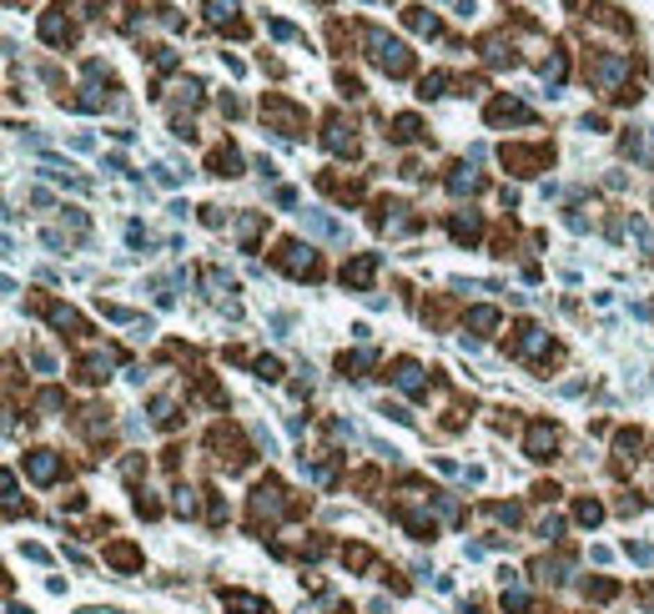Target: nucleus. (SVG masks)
Instances as JSON below:
<instances>
[{
	"mask_svg": "<svg viewBox=\"0 0 654 614\" xmlns=\"http://www.w3.org/2000/svg\"><path fill=\"white\" fill-rule=\"evenodd\" d=\"M363 40H368V56L377 60V66H383L388 76H403L408 66H413V56H408V46L403 40H393L388 31H377V26H368L363 31Z\"/></svg>",
	"mask_w": 654,
	"mask_h": 614,
	"instance_id": "nucleus-1",
	"label": "nucleus"
},
{
	"mask_svg": "<svg viewBox=\"0 0 654 614\" xmlns=\"http://www.w3.org/2000/svg\"><path fill=\"white\" fill-rule=\"evenodd\" d=\"M26 474H31L35 483H51V478L60 474V458H56L51 449H35V453H26Z\"/></svg>",
	"mask_w": 654,
	"mask_h": 614,
	"instance_id": "nucleus-2",
	"label": "nucleus"
},
{
	"mask_svg": "<svg viewBox=\"0 0 654 614\" xmlns=\"http://www.w3.org/2000/svg\"><path fill=\"white\" fill-rule=\"evenodd\" d=\"M393 383L403 388V393H413V398H418V393H428V378H423V368H418V363H408V357L393 368Z\"/></svg>",
	"mask_w": 654,
	"mask_h": 614,
	"instance_id": "nucleus-3",
	"label": "nucleus"
},
{
	"mask_svg": "<svg viewBox=\"0 0 654 614\" xmlns=\"http://www.w3.org/2000/svg\"><path fill=\"white\" fill-rule=\"evenodd\" d=\"M624 71H629V60H624V56H604L599 66H594V76H599V86H604V91H614Z\"/></svg>",
	"mask_w": 654,
	"mask_h": 614,
	"instance_id": "nucleus-4",
	"label": "nucleus"
},
{
	"mask_svg": "<svg viewBox=\"0 0 654 614\" xmlns=\"http://www.w3.org/2000/svg\"><path fill=\"white\" fill-rule=\"evenodd\" d=\"M554 449H559V433L539 423V428L529 433V458H554Z\"/></svg>",
	"mask_w": 654,
	"mask_h": 614,
	"instance_id": "nucleus-5",
	"label": "nucleus"
},
{
	"mask_svg": "<svg viewBox=\"0 0 654 614\" xmlns=\"http://www.w3.org/2000/svg\"><path fill=\"white\" fill-rule=\"evenodd\" d=\"M252 509H257V514H282V489H277V483H262L257 499H252Z\"/></svg>",
	"mask_w": 654,
	"mask_h": 614,
	"instance_id": "nucleus-6",
	"label": "nucleus"
},
{
	"mask_svg": "<svg viewBox=\"0 0 654 614\" xmlns=\"http://www.w3.org/2000/svg\"><path fill=\"white\" fill-rule=\"evenodd\" d=\"M327 146H332V152H352V126H343V116H332L327 121Z\"/></svg>",
	"mask_w": 654,
	"mask_h": 614,
	"instance_id": "nucleus-7",
	"label": "nucleus"
},
{
	"mask_svg": "<svg viewBox=\"0 0 654 614\" xmlns=\"http://www.w3.org/2000/svg\"><path fill=\"white\" fill-rule=\"evenodd\" d=\"M206 20L212 26H237V0H206Z\"/></svg>",
	"mask_w": 654,
	"mask_h": 614,
	"instance_id": "nucleus-8",
	"label": "nucleus"
},
{
	"mask_svg": "<svg viewBox=\"0 0 654 614\" xmlns=\"http://www.w3.org/2000/svg\"><path fill=\"white\" fill-rule=\"evenodd\" d=\"M489 121H493V126H503V121H529V111H523L518 101H493V106H489Z\"/></svg>",
	"mask_w": 654,
	"mask_h": 614,
	"instance_id": "nucleus-9",
	"label": "nucleus"
},
{
	"mask_svg": "<svg viewBox=\"0 0 654 614\" xmlns=\"http://www.w3.org/2000/svg\"><path fill=\"white\" fill-rule=\"evenodd\" d=\"M282 252H287V257H282V262H287V272H312V247H297V242H287Z\"/></svg>",
	"mask_w": 654,
	"mask_h": 614,
	"instance_id": "nucleus-10",
	"label": "nucleus"
},
{
	"mask_svg": "<svg viewBox=\"0 0 654 614\" xmlns=\"http://www.w3.org/2000/svg\"><path fill=\"white\" fill-rule=\"evenodd\" d=\"M302 222H307L312 232H318V237H337V242H343V237H348V232H343V227H337V222H327V217H322V211H302Z\"/></svg>",
	"mask_w": 654,
	"mask_h": 614,
	"instance_id": "nucleus-11",
	"label": "nucleus"
},
{
	"mask_svg": "<svg viewBox=\"0 0 654 614\" xmlns=\"http://www.w3.org/2000/svg\"><path fill=\"white\" fill-rule=\"evenodd\" d=\"M548 348V332H539V328H523V337H518V353L523 357H539Z\"/></svg>",
	"mask_w": 654,
	"mask_h": 614,
	"instance_id": "nucleus-12",
	"label": "nucleus"
},
{
	"mask_svg": "<svg viewBox=\"0 0 654 614\" xmlns=\"http://www.w3.org/2000/svg\"><path fill=\"white\" fill-rule=\"evenodd\" d=\"M368 277H373V257H357V262L343 267V282H352V287H363Z\"/></svg>",
	"mask_w": 654,
	"mask_h": 614,
	"instance_id": "nucleus-13",
	"label": "nucleus"
},
{
	"mask_svg": "<svg viewBox=\"0 0 654 614\" xmlns=\"http://www.w3.org/2000/svg\"><path fill=\"white\" fill-rule=\"evenodd\" d=\"M212 166H217V177H237V166H242V156L231 152V146H222V152L212 156Z\"/></svg>",
	"mask_w": 654,
	"mask_h": 614,
	"instance_id": "nucleus-14",
	"label": "nucleus"
},
{
	"mask_svg": "<svg viewBox=\"0 0 654 614\" xmlns=\"http://www.w3.org/2000/svg\"><path fill=\"white\" fill-rule=\"evenodd\" d=\"M86 378H91V383L111 378V353H96V357H86Z\"/></svg>",
	"mask_w": 654,
	"mask_h": 614,
	"instance_id": "nucleus-15",
	"label": "nucleus"
},
{
	"mask_svg": "<svg viewBox=\"0 0 654 614\" xmlns=\"http://www.w3.org/2000/svg\"><path fill=\"white\" fill-rule=\"evenodd\" d=\"M408 26H413L418 35H438V15H428V10H408Z\"/></svg>",
	"mask_w": 654,
	"mask_h": 614,
	"instance_id": "nucleus-16",
	"label": "nucleus"
},
{
	"mask_svg": "<svg viewBox=\"0 0 654 614\" xmlns=\"http://www.w3.org/2000/svg\"><path fill=\"white\" fill-rule=\"evenodd\" d=\"M40 35H46V40H66V35H71V26H66L60 15H46V20H40Z\"/></svg>",
	"mask_w": 654,
	"mask_h": 614,
	"instance_id": "nucleus-17",
	"label": "nucleus"
},
{
	"mask_svg": "<svg viewBox=\"0 0 654 614\" xmlns=\"http://www.w3.org/2000/svg\"><path fill=\"white\" fill-rule=\"evenodd\" d=\"M448 186H453L458 197H463V192H478V177L468 172V166H458V172H453V181H448Z\"/></svg>",
	"mask_w": 654,
	"mask_h": 614,
	"instance_id": "nucleus-18",
	"label": "nucleus"
},
{
	"mask_svg": "<svg viewBox=\"0 0 654 614\" xmlns=\"http://www.w3.org/2000/svg\"><path fill=\"white\" fill-rule=\"evenodd\" d=\"M453 237H458V242H473V237H478V217H473V211L453 222Z\"/></svg>",
	"mask_w": 654,
	"mask_h": 614,
	"instance_id": "nucleus-19",
	"label": "nucleus"
},
{
	"mask_svg": "<svg viewBox=\"0 0 654 614\" xmlns=\"http://www.w3.org/2000/svg\"><path fill=\"white\" fill-rule=\"evenodd\" d=\"M468 323H473L478 332H489V328H498V312H493V307H473V312H468Z\"/></svg>",
	"mask_w": 654,
	"mask_h": 614,
	"instance_id": "nucleus-20",
	"label": "nucleus"
},
{
	"mask_svg": "<svg viewBox=\"0 0 654 614\" xmlns=\"http://www.w3.org/2000/svg\"><path fill=\"white\" fill-rule=\"evenodd\" d=\"M393 136H398V141H413V136H418V121H413V116H398V121H393Z\"/></svg>",
	"mask_w": 654,
	"mask_h": 614,
	"instance_id": "nucleus-21",
	"label": "nucleus"
},
{
	"mask_svg": "<svg viewBox=\"0 0 654 614\" xmlns=\"http://www.w3.org/2000/svg\"><path fill=\"white\" fill-rule=\"evenodd\" d=\"M599 519H604V509H599L594 499H584V503H579V524H589V528H594Z\"/></svg>",
	"mask_w": 654,
	"mask_h": 614,
	"instance_id": "nucleus-22",
	"label": "nucleus"
},
{
	"mask_svg": "<svg viewBox=\"0 0 654 614\" xmlns=\"http://www.w3.org/2000/svg\"><path fill=\"white\" fill-rule=\"evenodd\" d=\"M443 86H448V76L433 71V76H423V91H418V96H443Z\"/></svg>",
	"mask_w": 654,
	"mask_h": 614,
	"instance_id": "nucleus-23",
	"label": "nucleus"
},
{
	"mask_svg": "<svg viewBox=\"0 0 654 614\" xmlns=\"http://www.w3.org/2000/svg\"><path fill=\"white\" fill-rule=\"evenodd\" d=\"M51 323H56V328H81V317H76L71 307H51Z\"/></svg>",
	"mask_w": 654,
	"mask_h": 614,
	"instance_id": "nucleus-24",
	"label": "nucleus"
},
{
	"mask_svg": "<svg viewBox=\"0 0 654 614\" xmlns=\"http://www.w3.org/2000/svg\"><path fill=\"white\" fill-rule=\"evenodd\" d=\"M60 403H66V398H60L56 388H51V393H40V398H35V408H40V413H56Z\"/></svg>",
	"mask_w": 654,
	"mask_h": 614,
	"instance_id": "nucleus-25",
	"label": "nucleus"
},
{
	"mask_svg": "<svg viewBox=\"0 0 654 614\" xmlns=\"http://www.w3.org/2000/svg\"><path fill=\"white\" fill-rule=\"evenodd\" d=\"M629 559L635 564H654V544H629Z\"/></svg>",
	"mask_w": 654,
	"mask_h": 614,
	"instance_id": "nucleus-26",
	"label": "nucleus"
},
{
	"mask_svg": "<svg viewBox=\"0 0 654 614\" xmlns=\"http://www.w3.org/2000/svg\"><path fill=\"white\" fill-rule=\"evenodd\" d=\"M197 509V494L192 489H177V514H192Z\"/></svg>",
	"mask_w": 654,
	"mask_h": 614,
	"instance_id": "nucleus-27",
	"label": "nucleus"
},
{
	"mask_svg": "<svg viewBox=\"0 0 654 614\" xmlns=\"http://www.w3.org/2000/svg\"><path fill=\"white\" fill-rule=\"evenodd\" d=\"M267 31H272V35H277V40H297V31H292V26H287V20H272V26H267Z\"/></svg>",
	"mask_w": 654,
	"mask_h": 614,
	"instance_id": "nucleus-28",
	"label": "nucleus"
},
{
	"mask_svg": "<svg viewBox=\"0 0 654 614\" xmlns=\"http://www.w3.org/2000/svg\"><path fill=\"white\" fill-rule=\"evenodd\" d=\"M257 373H262L267 383H272V378H282V363H272V357H262V363H257Z\"/></svg>",
	"mask_w": 654,
	"mask_h": 614,
	"instance_id": "nucleus-29",
	"label": "nucleus"
},
{
	"mask_svg": "<svg viewBox=\"0 0 654 614\" xmlns=\"http://www.w3.org/2000/svg\"><path fill=\"white\" fill-rule=\"evenodd\" d=\"M31 357H35V368H40V373H51V368H56V357H51V353H46V348H35V353H31Z\"/></svg>",
	"mask_w": 654,
	"mask_h": 614,
	"instance_id": "nucleus-30",
	"label": "nucleus"
},
{
	"mask_svg": "<svg viewBox=\"0 0 654 614\" xmlns=\"http://www.w3.org/2000/svg\"><path fill=\"white\" fill-rule=\"evenodd\" d=\"M539 534H543V539H559V534H564V524H559V519H543V524H539Z\"/></svg>",
	"mask_w": 654,
	"mask_h": 614,
	"instance_id": "nucleus-31",
	"label": "nucleus"
}]
</instances>
